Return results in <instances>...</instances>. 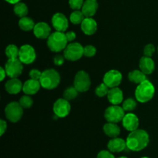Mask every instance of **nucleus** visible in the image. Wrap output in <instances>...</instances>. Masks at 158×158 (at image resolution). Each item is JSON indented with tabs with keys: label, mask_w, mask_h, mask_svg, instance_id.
I'll list each match as a JSON object with an SVG mask.
<instances>
[{
	"label": "nucleus",
	"mask_w": 158,
	"mask_h": 158,
	"mask_svg": "<svg viewBox=\"0 0 158 158\" xmlns=\"http://www.w3.org/2000/svg\"><path fill=\"white\" fill-rule=\"evenodd\" d=\"M149 134L144 130L137 129L131 131L127 138V147L132 151H140L147 148L149 143Z\"/></svg>",
	"instance_id": "1"
},
{
	"label": "nucleus",
	"mask_w": 158,
	"mask_h": 158,
	"mask_svg": "<svg viewBox=\"0 0 158 158\" xmlns=\"http://www.w3.org/2000/svg\"><path fill=\"white\" fill-rule=\"evenodd\" d=\"M155 88L153 83L146 80L138 84L135 90V97L140 103H147L154 97Z\"/></svg>",
	"instance_id": "2"
},
{
	"label": "nucleus",
	"mask_w": 158,
	"mask_h": 158,
	"mask_svg": "<svg viewBox=\"0 0 158 158\" xmlns=\"http://www.w3.org/2000/svg\"><path fill=\"white\" fill-rule=\"evenodd\" d=\"M68 45L66 33L56 31L50 34L47 39V46L51 51L54 52H60L64 50Z\"/></svg>",
	"instance_id": "3"
},
{
	"label": "nucleus",
	"mask_w": 158,
	"mask_h": 158,
	"mask_svg": "<svg viewBox=\"0 0 158 158\" xmlns=\"http://www.w3.org/2000/svg\"><path fill=\"white\" fill-rule=\"evenodd\" d=\"M41 86L46 89H53L60 83V75L56 69H49L43 71L40 80Z\"/></svg>",
	"instance_id": "4"
},
{
	"label": "nucleus",
	"mask_w": 158,
	"mask_h": 158,
	"mask_svg": "<svg viewBox=\"0 0 158 158\" xmlns=\"http://www.w3.org/2000/svg\"><path fill=\"white\" fill-rule=\"evenodd\" d=\"M83 49L84 47L80 43H70L63 50V56L69 61H77L83 56Z\"/></svg>",
	"instance_id": "5"
},
{
	"label": "nucleus",
	"mask_w": 158,
	"mask_h": 158,
	"mask_svg": "<svg viewBox=\"0 0 158 158\" xmlns=\"http://www.w3.org/2000/svg\"><path fill=\"white\" fill-rule=\"evenodd\" d=\"M23 108L18 102H11L5 108V115L12 123H17L22 118Z\"/></svg>",
	"instance_id": "6"
},
{
	"label": "nucleus",
	"mask_w": 158,
	"mask_h": 158,
	"mask_svg": "<svg viewBox=\"0 0 158 158\" xmlns=\"http://www.w3.org/2000/svg\"><path fill=\"white\" fill-rule=\"evenodd\" d=\"M73 85L78 92L84 93L87 91L91 85V80L89 74L83 70L77 72L74 78Z\"/></svg>",
	"instance_id": "7"
},
{
	"label": "nucleus",
	"mask_w": 158,
	"mask_h": 158,
	"mask_svg": "<svg viewBox=\"0 0 158 158\" xmlns=\"http://www.w3.org/2000/svg\"><path fill=\"white\" fill-rule=\"evenodd\" d=\"M124 110L119 105H112L106 108L104 113V117L107 122L118 123L122 121L125 116Z\"/></svg>",
	"instance_id": "8"
},
{
	"label": "nucleus",
	"mask_w": 158,
	"mask_h": 158,
	"mask_svg": "<svg viewBox=\"0 0 158 158\" xmlns=\"http://www.w3.org/2000/svg\"><path fill=\"white\" fill-rule=\"evenodd\" d=\"M23 63L18 59H9L5 65L6 74L10 78H17L23 73Z\"/></svg>",
	"instance_id": "9"
},
{
	"label": "nucleus",
	"mask_w": 158,
	"mask_h": 158,
	"mask_svg": "<svg viewBox=\"0 0 158 158\" xmlns=\"http://www.w3.org/2000/svg\"><path fill=\"white\" fill-rule=\"evenodd\" d=\"M35 58H36V54L35 49L32 46L25 44L19 48V60L23 64H31L35 61Z\"/></svg>",
	"instance_id": "10"
},
{
	"label": "nucleus",
	"mask_w": 158,
	"mask_h": 158,
	"mask_svg": "<svg viewBox=\"0 0 158 158\" xmlns=\"http://www.w3.org/2000/svg\"><path fill=\"white\" fill-rule=\"evenodd\" d=\"M52 110H53L54 114L56 117H60V118L66 117V116L69 115L71 110V106L69 103V100H66L64 98L58 99L54 103Z\"/></svg>",
	"instance_id": "11"
},
{
	"label": "nucleus",
	"mask_w": 158,
	"mask_h": 158,
	"mask_svg": "<svg viewBox=\"0 0 158 158\" xmlns=\"http://www.w3.org/2000/svg\"><path fill=\"white\" fill-rule=\"evenodd\" d=\"M122 81V74L120 71L111 69L106 72L103 77V83L110 89L117 87Z\"/></svg>",
	"instance_id": "12"
},
{
	"label": "nucleus",
	"mask_w": 158,
	"mask_h": 158,
	"mask_svg": "<svg viewBox=\"0 0 158 158\" xmlns=\"http://www.w3.org/2000/svg\"><path fill=\"white\" fill-rule=\"evenodd\" d=\"M52 24L54 29L59 32H64L69 27V22L67 18L66 15L60 12L54 14L52 18Z\"/></svg>",
	"instance_id": "13"
},
{
	"label": "nucleus",
	"mask_w": 158,
	"mask_h": 158,
	"mask_svg": "<svg viewBox=\"0 0 158 158\" xmlns=\"http://www.w3.org/2000/svg\"><path fill=\"white\" fill-rule=\"evenodd\" d=\"M33 33L36 38L40 40L48 39L51 34V28L48 23L45 22H40L35 25Z\"/></svg>",
	"instance_id": "14"
},
{
	"label": "nucleus",
	"mask_w": 158,
	"mask_h": 158,
	"mask_svg": "<svg viewBox=\"0 0 158 158\" xmlns=\"http://www.w3.org/2000/svg\"><path fill=\"white\" fill-rule=\"evenodd\" d=\"M122 124L123 127L128 131H134L138 129L139 127V119L137 115L132 113H128L125 114L122 120Z\"/></svg>",
	"instance_id": "15"
},
{
	"label": "nucleus",
	"mask_w": 158,
	"mask_h": 158,
	"mask_svg": "<svg viewBox=\"0 0 158 158\" xmlns=\"http://www.w3.org/2000/svg\"><path fill=\"white\" fill-rule=\"evenodd\" d=\"M127 142L120 137L112 138L107 143V148L112 153H120L126 149Z\"/></svg>",
	"instance_id": "16"
},
{
	"label": "nucleus",
	"mask_w": 158,
	"mask_h": 158,
	"mask_svg": "<svg viewBox=\"0 0 158 158\" xmlns=\"http://www.w3.org/2000/svg\"><path fill=\"white\" fill-rule=\"evenodd\" d=\"M107 99L112 105H119L123 103V91L117 87L110 88L107 94Z\"/></svg>",
	"instance_id": "17"
},
{
	"label": "nucleus",
	"mask_w": 158,
	"mask_h": 158,
	"mask_svg": "<svg viewBox=\"0 0 158 158\" xmlns=\"http://www.w3.org/2000/svg\"><path fill=\"white\" fill-rule=\"evenodd\" d=\"M40 87H41V84H40V80L29 79L26 80L23 84V91L26 95H34L38 93Z\"/></svg>",
	"instance_id": "18"
},
{
	"label": "nucleus",
	"mask_w": 158,
	"mask_h": 158,
	"mask_svg": "<svg viewBox=\"0 0 158 158\" xmlns=\"http://www.w3.org/2000/svg\"><path fill=\"white\" fill-rule=\"evenodd\" d=\"M80 25L83 33L87 35L94 34L97 29V22L91 17H86Z\"/></svg>",
	"instance_id": "19"
},
{
	"label": "nucleus",
	"mask_w": 158,
	"mask_h": 158,
	"mask_svg": "<svg viewBox=\"0 0 158 158\" xmlns=\"http://www.w3.org/2000/svg\"><path fill=\"white\" fill-rule=\"evenodd\" d=\"M140 69L145 73L146 75H150L152 73L155 69V63L151 57L143 56L140 58V63H139Z\"/></svg>",
	"instance_id": "20"
},
{
	"label": "nucleus",
	"mask_w": 158,
	"mask_h": 158,
	"mask_svg": "<svg viewBox=\"0 0 158 158\" xmlns=\"http://www.w3.org/2000/svg\"><path fill=\"white\" fill-rule=\"evenodd\" d=\"M23 84L19 79L10 78L5 84V89L10 94H17L23 89Z\"/></svg>",
	"instance_id": "21"
},
{
	"label": "nucleus",
	"mask_w": 158,
	"mask_h": 158,
	"mask_svg": "<svg viewBox=\"0 0 158 158\" xmlns=\"http://www.w3.org/2000/svg\"><path fill=\"white\" fill-rule=\"evenodd\" d=\"M98 9L97 0H86L82 7V12L86 17H93Z\"/></svg>",
	"instance_id": "22"
},
{
	"label": "nucleus",
	"mask_w": 158,
	"mask_h": 158,
	"mask_svg": "<svg viewBox=\"0 0 158 158\" xmlns=\"http://www.w3.org/2000/svg\"><path fill=\"white\" fill-rule=\"evenodd\" d=\"M103 130L105 134L111 138L117 137L120 134V128L116 123L108 122V123H105L103 125Z\"/></svg>",
	"instance_id": "23"
},
{
	"label": "nucleus",
	"mask_w": 158,
	"mask_h": 158,
	"mask_svg": "<svg viewBox=\"0 0 158 158\" xmlns=\"http://www.w3.org/2000/svg\"><path fill=\"white\" fill-rule=\"evenodd\" d=\"M128 79L132 83H136V84H140L142 82L147 80L146 74L143 73L141 70H138V69H134V70L131 71L128 74Z\"/></svg>",
	"instance_id": "24"
},
{
	"label": "nucleus",
	"mask_w": 158,
	"mask_h": 158,
	"mask_svg": "<svg viewBox=\"0 0 158 158\" xmlns=\"http://www.w3.org/2000/svg\"><path fill=\"white\" fill-rule=\"evenodd\" d=\"M35 24L33 20L27 16L22 17L19 20V28L22 30L26 31V32L33 30L34 27H35Z\"/></svg>",
	"instance_id": "25"
},
{
	"label": "nucleus",
	"mask_w": 158,
	"mask_h": 158,
	"mask_svg": "<svg viewBox=\"0 0 158 158\" xmlns=\"http://www.w3.org/2000/svg\"><path fill=\"white\" fill-rule=\"evenodd\" d=\"M5 53H6V56L8 57V59H10V60L18 59L19 54V49L15 45L10 44L6 48Z\"/></svg>",
	"instance_id": "26"
},
{
	"label": "nucleus",
	"mask_w": 158,
	"mask_h": 158,
	"mask_svg": "<svg viewBox=\"0 0 158 158\" xmlns=\"http://www.w3.org/2000/svg\"><path fill=\"white\" fill-rule=\"evenodd\" d=\"M14 12L17 16L20 17H24L26 16L28 14V7L25 3L23 2H18L15 4L14 6Z\"/></svg>",
	"instance_id": "27"
},
{
	"label": "nucleus",
	"mask_w": 158,
	"mask_h": 158,
	"mask_svg": "<svg viewBox=\"0 0 158 158\" xmlns=\"http://www.w3.org/2000/svg\"><path fill=\"white\" fill-rule=\"evenodd\" d=\"M86 18V16L84 15V14L83 13L82 11L80 10H75L74 12H73L70 14V16H69V20L72 23L75 25H79L81 24L82 22L83 21V19Z\"/></svg>",
	"instance_id": "28"
},
{
	"label": "nucleus",
	"mask_w": 158,
	"mask_h": 158,
	"mask_svg": "<svg viewBox=\"0 0 158 158\" xmlns=\"http://www.w3.org/2000/svg\"><path fill=\"white\" fill-rule=\"evenodd\" d=\"M137 106V102L133 98H127L122 103V107L127 112H131L134 110Z\"/></svg>",
	"instance_id": "29"
},
{
	"label": "nucleus",
	"mask_w": 158,
	"mask_h": 158,
	"mask_svg": "<svg viewBox=\"0 0 158 158\" xmlns=\"http://www.w3.org/2000/svg\"><path fill=\"white\" fill-rule=\"evenodd\" d=\"M78 90L73 86H69L65 89L63 93V98L67 100H72L75 99L78 95Z\"/></svg>",
	"instance_id": "30"
},
{
	"label": "nucleus",
	"mask_w": 158,
	"mask_h": 158,
	"mask_svg": "<svg viewBox=\"0 0 158 158\" xmlns=\"http://www.w3.org/2000/svg\"><path fill=\"white\" fill-rule=\"evenodd\" d=\"M19 103L23 109H29L33 104V100L31 98V97H29V95H25L19 99Z\"/></svg>",
	"instance_id": "31"
},
{
	"label": "nucleus",
	"mask_w": 158,
	"mask_h": 158,
	"mask_svg": "<svg viewBox=\"0 0 158 158\" xmlns=\"http://www.w3.org/2000/svg\"><path fill=\"white\" fill-rule=\"evenodd\" d=\"M110 90V88L105 84L104 83H101V84L99 85L95 89V94L97 97H103L104 96L107 95L108 92Z\"/></svg>",
	"instance_id": "32"
},
{
	"label": "nucleus",
	"mask_w": 158,
	"mask_h": 158,
	"mask_svg": "<svg viewBox=\"0 0 158 158\" xmlns=\"http://www.w3.org/2000/svg\"><path fill=\"white\" fill-rule=\"evenodd\" d=\"M97 52V49L92 45H88L83 49V56L86 57H93Z\"/></svg>",
	"instance_id": "33"
},
{
	"label": "nucleus",
	"mask_w": 158,
	"mask_h": 158,
	"mask_svg": "<svg viewBox=\"0 0 158 158\" xmlns=\"http://www.w3.org/2000/svg\"><path fill=\"white\" fill-rule=\"evenodd\" d=\"M84 3L83 0H69V5L73 10H80Z\"/></svg>",
	"instance_id": "34"
},
{
	"label": "nucleus",
	"mask_w": 158,
	"mask_h": 158,
	"mask_svg": "<svg viewBox=\"0 0 158 158\" xmlns=\"http://www.w3.org/2000/svg\"><path fill=\"white\" fill-rule=\"evenodd\" d=\"M154 52H155V47L153 44H148L143 49V53L145 56L151 57Z\"/></svg>",
	"instance_id": "35"
},
{
	"label": "nucleus",
	"mask_w": 158,
	"mask_h": 158,
	"mask_svg": "<svg viewBox=\"0 0 158 158\" xmlns=\"http://www.w3.org/2000/svg\"><path fill=\"white\" fill-rule=\"evenodd\" d=\"M43 72H40L39 69H33L32 70L29 71V77L30 79H32V80H40V78H41V76Z\"/></svg>",
	"instance_id": "36"
},
{
	"label": "nucleus",
	"mask_w": 158,
	"mask_h": 158,
	"mask_svg": "<svg viewBox=\"0 0 158 158\" xmlns=\"http://www.w3.org/2000/svg\"><path fill=\"white\" fill-rule=\"evenodd\" d=\"M97 158H115V157L110 151H101L98 153Z\"/></svg>",
	"instance_id": "37"
},
{
	"label": "nucleus",
	"mask_w": 158,
	"mask_h": 158,
	"mask_svg": "<svg viewBox=\"0 0 158 158\" xmlns=\"http://www.w3.org/2000/svg\"><path fill=\"white\" fill-rule=\"evenodd\" d=\"M64 56L61 55H56L55 57H54V64L56 65V66H60V65L63 64L64 63Z\"/></svg>",
	"instance_id": "38"
},
{
	"label": "nucleus",
	"mask_w": 158,
	"mask_h": 158,
	"mask_svg": "<svg viewBox=\"0 0 158 158\" xmlns=\"http://www.w3.org/2000/svg\"><path fill=\"white\" fill-rule=\"evenodd\" d=\"M6 129H7V123L4 120H0V131H1L0 135L2 136L6 131Z\"/></svg>",
	"instance_id": "39"
},
{
	"label": "nucleus",
	"mask_w": 158,
	"mask_h": 158,
	"mask_svg": "<svg viewBox=\"0 0 158 158\" xmlns=\"http://www.w3.org/2000/svg\"><path fill=\"white\" fill-rule=\"evenodd\" d=\"M66 36L68 42H73L77 37L76 36V33L73 31H69V32H66Z\"/></svg>",
	"instance_id": "40"
},
{
	"label": "nucleus",
	"mask_w": 158,
	"mask_h": 158,
	"mask_svg": "<svg viewBox=\"0 0 158 158\" xmlns=\"http://www.w3.org/2000/svg\"><path fill=\"white\" fill-rule=\"evenodd\" d=\"M0 73H1V76H2L0 80H1V81H2V80H4L5 77H6V76L7 75V74H6V69L2 67H0Z\"/></svg>",
	"instance_id": "41"
},
{
	"label": "nucleus",
	"mask_w": 158,
	"mask_h": 158,
	"mask_svg": "<svg viewBox=\"0 0 158 158\" xmlns=\"http://www.w3.org/2000/svg\"><path fill=\"white\" fill-rule=\"evenodd\" d=\"M6 2H7L10 3V4H16V3L19 2L20 0H5Z\"/></svg>",
	"instance_id": "42"
},
{
	"label": "nucleus",
	"mask_w": 158,
	"mask_h": 158,
	"mask_svg": "<svg viewBox=\"0 0 158 158\" xmlns=\"http://www.w3.org/2000/svg\"><path fill=\"white\" fill-rule=\"evenodd\" d=\"M118 158H128V157H124V156H122V157H118Z\"/></svg>",
	"instance_id": "43"
},
{
	"label": "nucleus",
	"mask_w": 158,
	"mask_h": 158,
	"mask_svg": "<svg viewBox=\"0 0 158 158\" xmlns=\"http://www.w3.org/2000/svg\"><path fill=\"white\" fill-rule=\"evenodd\" d=\"M141 158H149V157H141Z\"/></svg>",
	"instance_id": "44"
},
{
	"label": "nucleus",
	"mask_w": 158,
	"mask_h": 158,
	"mask_svg": "<svg viewBox=\"0 0 158 158\" xmlns=\"http://www.w3.org/2000/svg\"><path fill=\"white\" fill-rule=\"evenodd\" d=\"M157 51H158V48H157Z\"/></svg>",
	"instance_id": "45"
}]
</instances>
